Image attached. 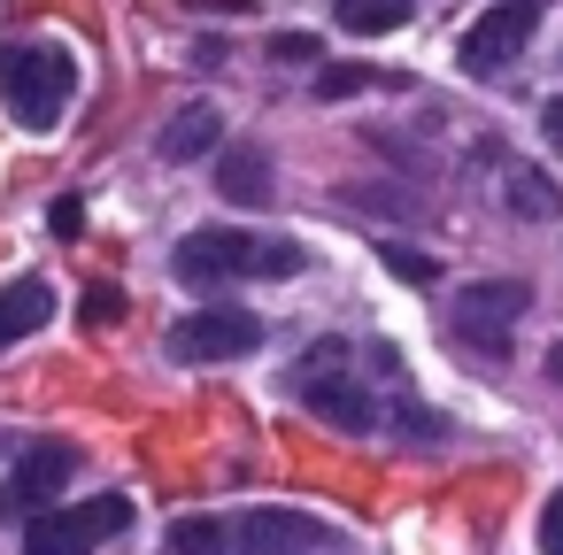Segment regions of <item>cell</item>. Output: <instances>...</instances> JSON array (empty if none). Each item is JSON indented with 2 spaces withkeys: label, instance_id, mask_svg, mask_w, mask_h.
Returning a JSON list of instances; mask_svg holds the SVG:
<instances>
[{
  "label": "cell",
  "instance_id": "7",
  "mask_svg": "<svg viewBox=\"0 0 563 555\" xmlns=\"http://www.w3.org/2000/svg\"><path fill=\"white\" fill-rule=\"evenodd\" d=\"M263 347V317L255 309H186L170 324V363H232Z\"/></svg>",
  "mask_w": 563,
  "mask_h": 555
},
{
  "label": "cell",
  "instance_id": "14",
  "mask_svg": "<svg viewBox=\"0 0 563 555\" xmlns=\"http://www.w3.org/2000/svg\"><path fill=\"white\" fill-rule=\"evenodd\" d=\"M340 32L347 40H386V32H401L409 24V0H340Z\"/></svg>",
  "mask_w": 563,
  "mask_h": 555
},
{
  "label": "cell",
  "instance_id": "22",
  "mask_svg": "<svg viewBox=\"0 0 563 555\" xmlns=\"http://www.w3.org/2000/svg\"><path fill=\"white\" fill-rule=\"evenodd\" d=\"M540 140H548V147H555V155H563V93H555V101H548V109H540Z\"/></svg>",
  "mask_w": 563,
  "mask_h": 555
},
{
  "label": "cell",
  "instance_id": "12",
  "mask_svg": "<svg viewBox=\"0 0 563 555\" xmlns=\"http://www.w3.org/2000/svg\"><path fill=\"white\" fill-rule=\"evenodd\" d=\"M217 193H224V201H240V209H263V201H271V155L240 140V147L217 163Z\"/></svg>",
  "mask_w": 563,
  "mask_h": 555
},
{
  "label": "cell",
  "instance_id": "18",
  "mask_svg": "<svg viewBox=\"0 0 563 555\" xmlns=\"http://www.w3.org/2000/svg\"><path fill=\"white\" fill-rule=\"evenodd\" d=\"M117 317H124V293H117L109 278H101V286H86V324H117Z\"/></svg>",
  "mask_w": 563,
  "mask_h": 555
},
{
  "label": "cell",
  "instance_id": "5",
  "mask_svg": "<svg viewBox=\"0 0 563 555\" xmlns=\"http://www.w3.org/2000/svg\"><path fill=\"white\" fill-rule=\"evenodd\" d=\"M525 309H532V286H525V278H478V286L455 293L448 332H455L463 347H478L486 363H501L509 340H517V317H525Z\"/></svg>",
  "mask_w": 563,
  "mask_h": 555
},
{
  "label": "cell",
  "instance_id": "9",
  "mask_svg": "<svg viewBox=\"0 0 563 555\" xmlns=\"http://www.w3.org/2000/svg\"><path fill=\"white\" fill-rule=\"evenodd\" d=\"M70 470H78V447H63V440H32V447H16L9 478H0V517H40V509H55L47 493H63Z\"/></svg>",
  "mask_w": 563,
  "mask_h": 555
},
{
  "label": "cell",
  "instance_id": "20",
  "mask_svg": "<svg viewBox=\"0 0 563 555\" xmlns=\"http://www.w3.org/2000/svg\"><path fill=\"white\" fill-rule=\"evenodd\" d=\"M271 55H278V63H317V32H278Z\"/></svg>",
  "mask_w": 563,
  "mask_h": 555
},
{
  "label": "cell",
  "instance_id": "15",
  "mask_svg": "<svg viewBox=\"0 0 563 555\" xmlns=\"http://www.w3.org/2000/svg\"><path fill=\"white\" fill-rule=\"evenodd\" d=\"M163 555H232L224 517H178V524L163 532Z\"/></svg>",
  "mask_w": 563,
  "mask_h": 555
},
{
  "label": "cell",
  "instance_id": "4",
  "mask_svg": "<svg viewBox=\"0 0 563 555\" xmlns=\"http://www.w3.org/2000/svg\"><path fill=\"white\" fill-rule=\"evenodd\" d=\"M132 524L124 493H93V501H55L24 524V555H93L101 540H117Z\"/></svg>",
  "mask_w": 563,
  "mask_h": 555
},
{
  "label": "cell",
  "instance_id": "1",
  "mask_svg": "<svg viewBox=\"0 0 563 555\" xmlns=\"http://www.w3.org/2000/svg\"><path fill=\"white\" fill-rule=\"evenodd\" d=\"M170 270L186 286H232V278H301L309 270V247L294 240H263V232H240V224H194L170 255Z\"/></svg>",
  "mask_w": 563,
  "mask_h": 555
},
{
  "label": "cell",
  "instance_id": "16",
  "mask_svg": "<svg viewBox=\"0 0 563 555\" xmlns=\"http://www.w3.org/2000/svg\"><path fill=\"white\" fill-rule=\"evenodd\" d=\"M371 86H394V78L363 70V63H332V70H317V101H355V93H371Z\"/></svg>",
  "mask_w": 563,
  "mask_h": 555
},
{
  "label": "cell",
  "instance_id": "6",
  "mask_svg": "<svg viewBox=\"0 0 563 555\" xmlns=\"http://www.w3.org/2000/svg\"><path fill=\"white\" fill-rule=\"evenodd\" d=\"M532 32H540V0H494V9L463 32L455 63H463L471 78H501V70L532 47Z\"/></svg>",
  "mask_w": 563,
  "mask_h": 555
},
{
  "label": "cell",
  "instance_id": "11",
  "mask_svg": "<svg viewBox=\"0 0 563 555\" xmlns=\"http://www.w3.org/2000/svg\"><path fill=\"white\" fill-rule=\"evenodd\" d=\"M47 309H55L47 278H9V286H0V355H9L16 340H32L47 324Z\"/></svg>",
  "mask_w": 563,
  "mask_h": 555
},
{
  "label": "cell",
  "instance_id": "10",
  "mask_svg": "<svg viewBox=\"0 0 563 555\" xmlns=\"http://www.w3.org/2000/svg\"><path fill=\"white\" fill-rule=\"evenodd\" d=\"M217 140H224V116H217L209 101H186V109L163 124L155 155H163V163H201V155H217Z\"/></svg>",
  "mask_w": 563,
  "mask_h": 555
},
{
  "label": "cell",
  "instance_id": "19",
  "mask_svg": "<svg viewBox=\"0 0 563 555\" xmlns=\"http://www.w3.org/2000/svg\"><path fill=\"white\" fill-rule=\"evenodd\" d=\"M540 555H563V493L540 501Z\"/></svg>",
  "mask_w": 563,
  "mask_h": 555
},
{
  "label": "cell",
  "instance_id": "2",
  "mask_svg": "<svg viewBox=\"0 0 563 555\" xmlns=\"http://www.w3.org/2000/svg\"><path fill=\"white\" fill-rule=\"evenodd\" d=\"M294 401L309 409V417H324L332 432H378L386 424V401H378V386L355 370V340H309L301 347V363H294Z\"/></svg>",
  "mask_w": 563,
  "mask_h": 555
},
{
  "label": "cell",
  "instance_id": "13",
  "mask_svg": "<svg viewBox=\"0 0 563 555\" xmlns=\"http://www.w3.org/2000/svg\"><path fill=\"white\" fill-rule=\"evenodd\" d=\"M501 201H509V217H525V224H555V217H563V186H548L532 163H509Z\"/></svg>",
  "mask_w": 563,
  "mask_h": 555
},
{
  "label": "cell",
  "instance_id": "3",
  "mask_svg": "<svg viewBox=\"0 0 563 555\" xmlns=\"http://www.w3.org/2000/svg\"><path fill=\"white\" fill-rule=\"evenodd\" d=\"M0 101H9V116L24 132H55L78 101V63L63 47H40V40L0 47Z\"/></svg>",
  "mask_w": 563,
  "mask_h": 555
},
{
  "label": "cell",
  "instance_id": "8",
  "mask_svg": "<svg viewBox=\"0 0 563 555\" xmlns=\"http://www.w3.org/2000/svg\"><path fill=\"white\" fill-rule=\"evenodd\" d=\"M224 540H232V555H317V547H332V524L301 517V509H240V517H224Z\"/></svg>",
  "mask_w": 563,
  "mask_h": 555
},
{
  "label": "cell",
  "instance_id": "21",
  "mask_svg": "<svg viewBox=\"0 0 563 555\" xmlns=\"http://www.w3.org/2000/svg\"><path fill=\"white\" fill-rule=\"evenodd\" d=\"M47 224H55V240H78V232H86V201H55Z\"/></svg>",
  "mask_w": 563,
  "mask_h": 555
},
{
  "label": "cell",
  "instance_id": "17",
  "mask_svg": "<svg viewBox=\"0 0 563 555\" xmlns=\"http://www.w3.org/2000/svg\"><path fill=\"white\" fill-rule=\"evenodd\" d=\"M378 255H386V270H394V278H409V286H432V278H440V263H432V255H417V247H401V240H386Z\"/></svg>",
  "mask_w": 563,
  "mask_h": 555
}]
</instances>
